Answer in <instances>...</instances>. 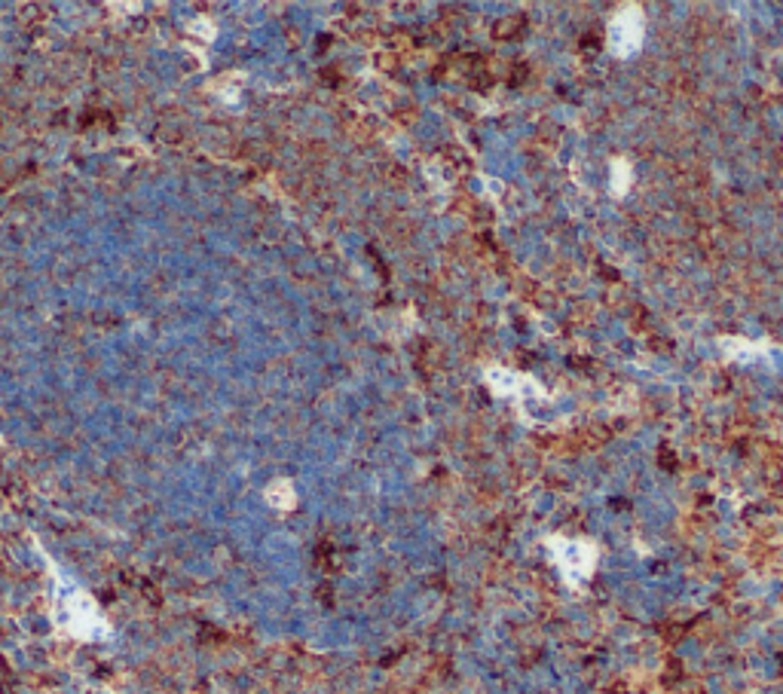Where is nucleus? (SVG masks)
<instances>
[{
  "label": "nucleus",
  "mask_w": 783,
  "mask_h": 694,
  "mask_svg": "<svg viewBox=\"0 0 783 694\" xmlns=\"http://www.w3.org/2000/svg\"><path fill=\"white\" fill-rule=\"evenodd\" d=\"M43 554V551H40ZM50 569V619L52 627L74 643H104L114 636L111 621L95 603V596L64 572L50 554H43Z\"/></svg>",
  "instance_id": "obj_1"
},
{
  "label": "nucleus",
  "mask_w": 783,
  "mask_h": 694,
  "mask_svg": "<svg viewBox=\"0 0 783 694\" xmlns=\"http://www.w3.org/2000/svg\"><path fill=\"white\" fill-rule=\"evenodd\" d=\"M542 544L551 567L569 591H584V584L594 579L600 567V544L588 535H563V532L545 535Z\"/></svg>",
  "instance_id": "obj_2"
},
{
  "label": "nucleus",
  "mask_w": 783,
  "mask_h": 694,
  "mask_svg": "<svg viewBox=\"0 0 783 694\" xmlns=\"http://www.w3.org/2000/svg\"><path fill=\"white\" fill-rule=\"evenodd\" d=\"M645 43V13L640 3L619 7L607 25V47L616 59H633Z\"/></svg>",
  "instance_id": "obj_3"
},
{
  "label": "nucleus",
  "mask_w": 783,
  "mask_h": 694,
  "mask_svg": "<svg viewBox=\"0 0 783 694\" xmlns=\"http://www.w3.org/2000/svg\"><path fill=\"white\" fill-rule=\"evenodd\" d=\"M484 382L487 389L494 391L496 398L511 401L515 407H530L532 401H548V391L536 377L530 374H518L508 367H487L484 370Z\"/></svg>",
  "instance_id": "obj_4"
},
{
  "label": "nucleus",
  "mask_w": 783,
  "mask_h": 694,
  "mask_svg": "<svg viewBox=\"0 0 783 694\" xmlns=\"http://www.w3.org/2000/svg\"><path fill=\"white\" fill-rule=\"evenodd\" d=\"M720 349H722V355L729 358V361H753V358H762V355H769L771 349H774V346H771V340L722 337Z\"/></svg>",
  "instance_id": "obj_5"
},
{
  "label": "nucleus",
  "mask_w": 783,
  "mask_h": 694,
  "mask_svg": "<svg viewBox=\"0 0 783 694\" xmlns=\"http://www.w3.org/2000/svg\"><path fill=\"white\" fill-rule=\"evenodd\" d=\"M264 502L273 508V511H278V514L294 511V508H297V487H294V480L288 478L270 480V487L264 490Z\"/></svg>",
  "instance_id": "obj_6"
},
{
  "label": "nucleus",
  "mask_w": 783,
  "mask_h": 694,
  "mask_svg": "<svg viewBox=\"0 0 783 694\" xmlns=\"http://www.w3.org/2000/svg\"><path fill=\"white\" fill-rule=\"evenodd\" d=\"M633 187V163L631 160H624V156H616L612 163H609V193L616 196V200H624L628 193H631Z\"/></svg>",
  "instance_id": "obj_7"
},
{
  "label": "nucleus",
  "mask_w": 783,
  "mask_h": 694,
  "mask_svg": "<svg viewBox=\"0 0 783 694\" xmlns=\"http://www.w3.org/2000/svg\"><path fill=\"white\" fill-rule=\"evenodd\" d=\"M242 83H245V76L242 74H227V76H221L215 83V95L221 99L224 104H240V95H242Z\"/></svg>",
  "instance_id": "obj_8"
},
{
  "label": "nucleus",
  "mask_w": 783,
  "mask_h": 694,
  "mask_svg": "<svg viewBox=\"0 0 783 694\" xmlns=\"http://www.w3.org/2000/svg\"><path fill=\"white\" fill-rule=\"evenodd\" d=\"M187 31L196 40H203V43H212V40L217 38L215 19H209V16H196V19H193V22L187 25Z\"/></svg>",
  "instance_id": "obj_9"
}]
</instances>
